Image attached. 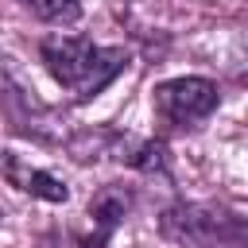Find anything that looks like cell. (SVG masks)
<instances>
[{"label": "cell", "mask_w": 248, "mask_h": 248, "mask_svg": "<svg viewBox=\"0 0 248 248\" xmlns=\"http://www.w3.org/2000/svg\"><path fill=\"white\" fill-rule=\"evenodd\" d=\"M19 4L43 23H74L81 16V0H19Z\"/></svg>", "instance_id": "6"}, {"label": "cell", "mask_w": 248, "mask_h": 248, "mask_svg": "<svg viewBox=\"0 0 248 248\" xmlns=\"http://www.w3.org/2000/svg\"><path fill=\"white\" fill-rule=\"evenodd\" d=\"M163 240L178 248H248V217L205 202H174L159 217Z\"/></svg>", "instance_id": "2"}, {"label": "cell", "mask_w": 248, "mask_h": 248, "mask_svg": "<svg viewBox=\"0 0 248 248\" xmlns=\"http://www.w3.org/2000/svg\"><path fill=\"white\" fill-rule=\"evenodd\" d=\"M221 101V89L209 81V78H170V81H159L155 85V116L167 124V128H194L202 124Z\"/></svg>", "instance_id": "3"}, {"label": "cell", "mask_w": 248, "mask_h": 248, "mask_svg": "<svg viewBox=\"0 0 248 248\" xmlns=\"http://www.w3.org/2000/svg\"><path fill=\"white\" fill-rule=\"evenodd\" d=\"M4 178H8L16 190H23V194H31V198H43V202H66V198H70V186H66L62 178H54L50 170H39V167H23L16 155L4 159Z\"/></svg>", "instance_id": "4"}, {"label": "cell", "mask_w": 248, "mask_h": 248, "mask_svg": "<svg viewBox=\"0 0 248 248\" xmlns=\"http://www.w3.org/2000/svg\"><path fill=\"white\" fill-rule=\"evenodd\" d=\"M128 163L132 167H140V170H159V174H167V167H170V151H167V143L163 140H143L140 147H136V155H128Z\"/></svg>", "instance_id": "7"}, {"label": "cell", "mask_w": 248, "mask_h": 248, "mask_svg": "<svg viewBox=\"0 0 248 248\" xmlns=\"http://www.w3.org/2000/svg\"><path fill=\"white\" fill-rule=\"evenodd\" d=\"M128 209H132V190H124V186H105V190L89 202V217H93V225H97V236H93L85 248H105V240H108L112 229L128 217Z\"/></svg>", "instance_id": "5"}, {"label": "cell", "mask_w": 248, "mask_h": 248, "mask_svg": "<svg viewBox=\"0 0 248 248\" xmlns=\"http://www.w3.org/2000/svg\"><path fill=\"white\" fill-rule=\"evenodd\" d=\"M39 58L46 74L81 101L97 97L128 66V54L120 46H97L93 39H81V35H46L39 43Z\"/></svg>", "instance_id": "1"}]
</instances>
